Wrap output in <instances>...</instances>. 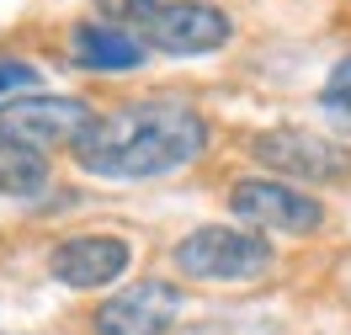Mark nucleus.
I'll return each mask as SVG.
<instances>
[{
    "instance_id": "nucleus-1",
    "label": "nucleus",
    "mask_w": 351,
    "mask_h": 335,
    "mask_svg": "<svg viewBox=\"0 0 351 335\" xmlns=\"http://www.w3.org/2000/svg\"><path fill=\"white\" fill-rule=\"evenodd\" d=\"M208 149V117L186 101H133L112 117H96L75 138V160L101 181H154L186 171Z\"/></svg>"
},
{
    "instance_id": "nucleus-2",
    "label": "nucleus",
    "mask_w": 351,
    "mask_h": 335,
    "mask_svg": "<svg viewBox=\"0 0 351 335\" xmlns=\"http://www.w3.org/2000/svg\"><path fill=\"white\" fill-rule=\"evenodd\" d=\"M171 261L192 282H245V277H261L271 266V245L250 229H234V223H202L171 250Z\"/></svg>"
},
{
    "instance_id": "nucleus-3",
    "label": "nucleus",
    "mask_w": 351,
    "mask_h": 335,
    "mask_svg": "<svg viewBox=\"0 0 351 335\" xmlns=\"http://www.w3.org/2000/svg\"><path fill=\"white\" fill-rule=\"evenodd\" d=\"M138 32V48L144 53H176V59H197V53H219L229 38H234V22L223 16L219 5H202V0H181V5H165L154 11L149 22L133 27Z\"/></svg>"
},
{
    "instance_id": "nucleus-4",
    "label": "nucleus",
    "mask_w": 351,
    "mask_h": 335,
    "mask_svg": "<svg viewBox=\"0 0 351 335\" xmlns=\"http://www.w3.org/2000/svg\"><path fill=\"white\" fill-rule=\"evenodd\" d=\"M96 123V112L80 101V96H22L11 107H0V138L11 144H27V149H59V144H75Z\"/></svg>"
},
{
    "instance_id": "nucleus-5",
    "label": "nucleus",
    "mask_w": 351,
    "mask_h": 335,
    "mask_svg": "<svg viewBox=\"0 0 351 335\" xmlns=\"http://www.w3.org/2000/svg\"><path fill=\"white\" fill-rule=\"evenodd\" d=\"M229 208L240 223H256V229H277V234H314L325 223V208L287 186V181H266V176H250V181H234L229 186Z\"/></svg>"
},
{
    "instance_id": "nucleus-6",
    "label": "nucleus",
    "mask_w": 351,
    "mask_h": 335,
    "mask_svg": "<svg viewBox=\"0 0 351 335\" xmlns=\"http://www.w3.org/2000/svg\"><path fill=\"white\" fill-rule=\"evenodd\" d=\"M176 319H181V293H176V282L144 277V282L101 298L96 314H90V330L96 335H165Z\"/></svg>"
},
{
    "instance_id": "nucleus-7",
    "label": "nucleus",
    "mask_w": 351,
    "mask_h": 335,
    "mask_svg": "<svg viewBox=\"0 0 351 335\" xmlns=\"http://www.w3.org/2000/svg\"><path fill=\"white\" fill-rule=\"evenodd\" d=\"M256 160L277 176H293V181H346L351 176V155L341 144H330L319 134H304V128H271L261 134L256 144Z\"/></svg>"
},
{
    "instance_id": "nucleus-8",
    "label": "nucleus",
    "mask_w": 351,
    "mask_h": 335,
    "mask_svg": "<svg viewBox=\"0 0 351 335\" xmlns=\"http://www.w3.org/2000/svg\"><path fill=\"white\" fill-rule=\"evenodd\" d=\"M133 261V245L117 240V234H75L64 245H53L48 256V271L64 282V288H80V293H96V288H112Z\"/></svg>"
},
{
    "instance_id": "nucleus-9",
    "label": "nucleus",
    "mask_w": 351,
    "mask_h": 335,
    "mask_svg": "<svg viewBox=\"0 0 351 335\" xmlns=\"http://www.w3.org/2000/svg\"><path fill=\"white\" fill-rule=\"evenodd\" d=\"M69 59L86 69H138L144 64V48L133 32H117V27L101 22H80L69 27Z\"/></svg>"
},
{
    "instance_id": "nucleus-10",
    "label": "nucleus",
    "mask_w": 351,
    "mask_h": 335,
    "mask_svg": "<svg viewBox=\"0 0 351 335\" xmlns=\"http://www.w3.org/2000/svg\"><path fill=\"white\" fill-rule=\"evenodd\" d=\"M48 176H53L48 155L0 138V192H5V197H38V192L48 186Z\"/></svg>"
},
{
    "instance_id": "nucleus-11",
    "label": "nucleus",
    "mask_w": 351,
    "mask_h": 335,
    "mask_svg": "<svg viewBox=\"0 0 351 335\" xmlns=\"http://www.w3.org/2000/svg\"><path fill=\"white\" fill-rule=\"evenodd\" d=\"M165 5H181V0H96V11L107 16V22H117V27H138V22H149L154 11H165Z\"/></svg>"
},
{
    "instance_id": "nucleus-12",
    "label": "nucleus",
    "mask_w": 351,
    "mask_h": 335,
    "mask_svg": "<svg viewBox=\"0 0 351 335\" xmlns=\"http://www.w3.org/2000/svg\"><path fill=\"white\" fill-rule=\"evenodd\" d=\"M22 96H38V69L22 59H0V107H11Z\"/></svg>"
},
{
    "instance_id": "nucleus-13",
    "label": "nucleus",
    "mask_w": 351,
    "mask_h": 335,
    "mask_svg": "<svg viewBox=\"0 0 351 335\" xmlns=\"http://www.w3.org/2000/svg\"><path fill=\"white\" fill-rule=\"evenodd\" d=\"M319 112H325L330 123H335V128L351 138V86H341V80H335V86L319 96Z\"/></svg>"
}]
</instances>
